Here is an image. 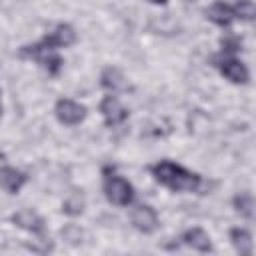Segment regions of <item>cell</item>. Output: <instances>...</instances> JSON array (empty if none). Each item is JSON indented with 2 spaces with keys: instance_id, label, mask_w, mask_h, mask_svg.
<instances>
[{
  "instance_id": "cell-1",
  "label": "cell",
  "mask_w": 256,
  "mask_h": 256,
  "mask_svg": "<svg viewBox=\"0 0 256 256\" xmlns=\"http://www.w3.org/2000/svg\"><path fill=\"white\" fill-rule=\"evenodd\" d=\"M150 170H152L154 180L158 184L170 188L172 192H196L202 186L200 174L190 172L184 166L170 162V160H160Z\"/></svg>"
},
{
  "instance_id": "cell-2",
  "label": "cell",
  "mask_w": 256,
  "mask_h": 256,
  "mask_svg": "<svg viewBox=\"0 0 256 256\" xmlns=\"http://www.w3.org/2000/svg\"><path fill=\"white\" fill-rule=\"evenodd\" d=\"M104 196L114 206H128L134 200V186L126 178L106 170L104 172Z\"/></svg>"
},
{
  "instance_id": "cell-3",
  "label": "cell",
  "mask_w": 256,
  "mask_h": 256,
  "mask_svg": "<svg viewBox=\"0 0 256 256\" xmlns=\"http://www.w3.org/2000/svg\"><path fill=\"white\" fill-rule=\"evenodd\" d=\"M20 56L22 58H30V60H36L44 70H48V74H58L64 60L62 56L56 52V50H46L42 48L38 42L36 44H28V46H22L20 48Z\"/></svg>"
},
{
  "instance_id": "cell-4",
  "label": "cell",
  "mask_w": 256,
  "mask_h": 256,
  "mask_svg": "<svg viewBox=\"0 0 256 256\" xmlns=\"http://www.w3.org/2000/svg\"><path fill=\"white\" fill-rule=\"evenodd\" d=\"M214 66L220 70V74L230 80L232 84H246L250 74H248V68L244 66V62H240L234 54H220L216 56L214 60Z\"/></svg>"
},
{
  "instance_id": "cell-5",
  "label": "cell",
  "mask_w": 256,
  "mask_h": 256,
  "mask_svg": "<svg viewBox=\"0 0 256 256\" xmlns=\"http://www.w3.org/2000/svg\"><path fill=\"white\" fill-rule=\"evenodd\" d=\"M54 114L58 118V122L66 124V126H76L86 118V106L70 100V98H60L54 106Z\"/></svg>"
},
{
  "instance_id": "cell-6",
  "label": "cell",
  "mask_w": 256,
  "mask_h": 256,
  "mask_svg": "<svg viewBox=\"0 0 256 256\" xmlns=\"http://www.w3.org/2000/svg\"><path fill=\"white\" fill-rule=\"evenodd\" d=\"M76 40V32L70 24H58L52 32H48L38 44L46 50H58V48H68Z\"/></svg>"
},
{
  "instance_id": "cell-7",
  "label": "cell",
  "mask_w": 256,
  "mask_h": 256,
  "mask_svg": "<svg viewBox=\"0 0 256 256\" xmlns=\"http://www.w3.org/2000/svg\"><path fill=\"white\" fill-rule=\"evenodd\" d=\"M100 114H102L106 126H120L122 122H126V118H128L130 112H128V108L116 96L108 94L100 102Z\"/></svg>"
},
{
  "instance_id": "cell-8",
  "label": "cell",
  "mask_w": 256,
  "mask_h": 256,
  "mask_svg": "<svg viewBox=\"0 0 256 256\" xmlns=\"http://www.w3.org/2000/svg\"><path fill=\"white\" fill-rule=\"evenodd\" d=\"M130 222L136 230L144 232V234H150L158 228V214L152 206L148 204H140L136 208L130 210Z\"/></svg>"
},
{
  "instance_id": "cell-9",
  "label": "cell",
  "mask_w": 256,
  "mask_h": 256,
  "mask_svg": "<svg viewBox=\"0 0 256 256\" xmlns=\"http://www.w3.org/2000/svg\"><path fill=\"white\" fill-rule=\"evenodd\" d=\"M12 222L18 226V228H22V230H26V232H30V234H44V218L36 212V210H30V208H22V210H18V212H14L12 214Z\"/></svg>"
},
{
  "instance_id": "cell-10",
  "label": "cell",
  "mask_w": 256,
  "mask_h": 256,
  "mask_svg": "<svg viewBox=\"0 0 256 256\" xmlns=\"http://www.w3.org/2000/svg\"><path fill=\"white\" fill-rule=\"evenodd\" d=\"M28 182V176L12 166H2L0 168V188L8 194H18L22 190V186Z\"/></svg>"
},
{
  "instance_id": "cell-11",
  "label": "cell",
  "mask_w": 256,
  "mask_h": 256,
  "mask_svg": "<svg viewBox=\"0 0 256 256\" xmlns=\"http://www.w3.org/2000/svg\"><path fill=\"white\" fill-rule=\"evenodd\" d=\"M206 18H208L210 22L222 26V28H228V26L232 24V20H234L232 4H226V2H222V0L214 2V4L206 10Z\"/></svg>"
},
{
  "instance_id": "cell-12",
  "label": "cell",
  "mask_w": 256,
  "mask_h": 256,
  "mask_svg": "<svg viewBox=\"0 0 256 256\" xmlns=\"http://www.w3.org/2000/svg\"><path fill=\"white\" fill-rule=\"evenodd\" d=\"M186 246L198 250V252H210L212 250V242H210V236L202 230V228H188L182 238H180Z\"/></svg>"
},
{
  "instance_id": "cell-13",
  "label": "cell",
  "mask_w": 256,
  "mask_h": 256,
  "mask_svg": "<svg viewBox=\"0 0 256 256\" xmlns=\"http://www.w3.org/2000/svg\"><path fill=\"white\" fill-rule=\"evenodd\" d=\"M100 84H102L106 90H110V92H118V90H124V88H126L124 74H122L118 68H114V66H108V68L102 70V74H100Z\"/></svg>"
},
{
  "instance_id": "cell-14",
  "label": "cell",
  "mask_w": 256,
  "mask_h": 256,
  "mask_svg": "<svg viewBox=\"0 0 256 256\" xmlns=\"http://www.w3.org/2000/svg\"><path fill=\"white\" fill-rule=\"evenodd\" d=\"M230 240L236 248V252H240L242 256H250L252 254V234L246 228H232L230 230Z\"/></svg>"
},
{
  "instance_id": "cell-15",
  "label": "cell",
  "mask_w": 256,
  "mask_h": 256,
  "mask_svg": "<svg viewBox=\"0 0 256 256\" xmlns=\"http://www.w3.org/2000/svg\"><path fill=\"white\" fill-rule=\"evenodd\" d=\"M232 204H234V210L240 216H244V218H252L254 216V200H252V194L240 192V194L234 196Z\"/></svg>"
},
{
  "instance_id": "cell-16",
  "label": "cell",
  "mask_w": 256,
  "mask_h": 256,
  "mask_svg": "<svg viewBox=\"0 0 256 256\" xmlns=\"http://www.w3.org/2000/svg\"><path fill=\"white\" fill-rule=\"evenodd\" d=\"M84 210V196L80 192H72L64 202H62V212L68 216H78Z\"/></svg>"
},
{
  "instance_id": "cell-17",
  "label": "cell",
  "mask_w": 256,
  "mask_h": 256,
  "mask_svg": "<svg viewBox=\"0 0 256 256\" xmlns=\"http://www.w3.org/2000/svg\"><path fill=\"white\" fill-rule=\"evenodd\" d=\"M232 12H234V18L252 20L254 18V2L252 0H236L232 4Z\"/></svg>"
},
{
  "instance_id": "cell-18",
  "label": "cell",
  "mask_w": 256,
  "mask_h": 256,
  "mask_svg": "<svg viewBox=\"0 0 256 256\" xmlns=\"http://www.w3.org/2000/svg\"><path fill=\"white\" fill-rule=\"evenodd\" d=\"M220 46H222V54H236L240 50L242 42L236 36H224L220 40Z\"/></svg>"
},
{
  "instance_id": "cell-19",
  "label": "cell",
  "mask_w": 256,
  "mask_h": 256,
  "mask_svg": "<svg viewBox=\"0 0 256 256\" xmlns=\"http://www.w3.org/2000/svg\"><path fill=\"white\" fill-rule=\"evenodd\" d=\"M62 236H64L66 240H70V242H78V240L82 238V230L76 228V226H68V228L62 230Z\"/></svg>"
},
{
  "instance_id": "cell-20",
  "label": "cell",
  "mask_w": 256,
  "mask_h": 256,
  "mask_svg": "<svg viewBox=\"0 0 256 256\" xmlns=\"http://www.w3.org/2000/svg\"><path fill=\"white\" fill-rule=\"evenodd\" d=\"M148 2H152V4H166L168 0H148Z\"/></svg>"
},
{
  "instance_id": "cell-21",
  "label": "cell",
  "mask_w": 256,
  "mask_h": 256,
  "mask_svg": "<svg viewBox=\"0 0 256 256\" xmlns=\"http://www.w3.org/2000/svg\"><path fill=\"white\" fill-rule=\"evenodd\" d=\"M184 2H194V0H184Z\"/></svg>"
},
{
  "instance_id": "cell-22",
  "label": "cell",
  "mask_w": 256,
  "mask_h": 256,
  "mask_svg": "<svg viewBox=\"0 0 256 256\" xmlns=\"http://www.w3.org/2000/svg\"><path fill=\"white\" fill-rule=\"evenodd\" d=\"M0 114H2V104H0Z\"/></svg>"
}]
</instances>
